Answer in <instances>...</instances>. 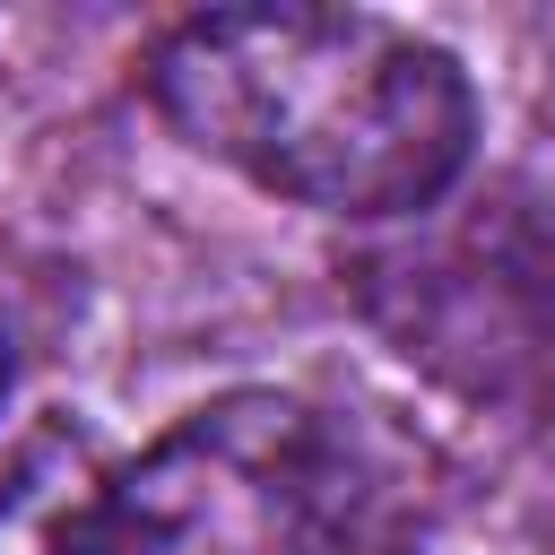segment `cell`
Masks as SVG:
<instances>
[{
    "label": "cell",
    "mask_w": 555,
    "mask_h": 555,
    "mask_svg": "<svg viewBox=\"0 0 555 555\" xmlns=\"http://www.w3.org/2000/svg\"><path fill=\"white\" fill-rule=\"evenodd\" d=\"M0 390H9V338H0Z\"/></svg>",
    "instance_id": "4"
},
{
    "label": "cell",
    "mask_w": 555,
    "mask_h": 555,
    "mask_svg": "<svg viewBox=\"0 0 555 555\" xmlns=\"http://www.w3.org/2000/svg\"><path fill=\"white\" fill-rule=\"evenodd\" d=\"M546 416H555V408H546ZM546 451H555V442H546Z\"/></svg>",
    "instance_id": "5"
},
{
    "label": "cell",
    "mask_w": 555,
    "mask_h": 555,
    "mask_svg": "<svg viewBox=\"0 0 555 555\" xmlns=\"http://www.w3.org/2000/svg\"><path fill=\"white\" fill-rule=\"evenodd\" d=\"M113 468L69 416H43L0 477V555H104Z\"/></svg>",
    "instance_id": "3"
},
{
    "label": "cell",
    "mask_w": 555,
    "mask_h": 555,
    "mask_svg": "<svg viewBox=\"0 0 555 555\" xmlns=\"http://www.w3.org/2000/svg\"><path fill=\"white\" fill-rule=\"evenodd\" d=\"M147 104L191 156L347 225L442 208L477 156L460 52L382 9L182 17L147 52Z\"/></svg>",
    "instance_id": "1"
},
{
    "label": "cell",
    "mask_w": 555,
    "mask_h": 555,
    "mask_svg": "<svg viewBox=\"0 0 555 555\" xmlns=\"http://www.w3.org/2000/svg\"><path fill=\"white\" fill-rule=\"evenodd\" d=\"M104 555H373L356 460L321 408L225 390L113 468Z\"/></svg>",
    "instance_id": "2"
}]
</instances>
